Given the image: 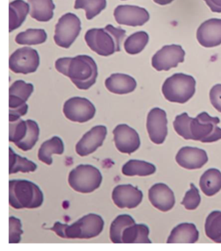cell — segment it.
Returning a JSON list of instances; mask_svg holds the SVG:
<instances>
[{
	"mask_svg": "<svg viewBox=\"0 0 221 251\" xmlns=\"http://www.w3.org/2000/svg\"><path fill=\"white\" fill-rule=\"evenodd\" d=\"M47 39L48 35L45 30L28 29L18 34L15 41L20 45H39L44 43Z\"/></svg>",
	"mask_w": 221,
	"mask_h": 251,
	"instance_id": "obj_32",
	"label": "cell"
},
{
	"mask_svg": "<svg viewBox=\"0 0 221 251\" xmlns=\"http://www.w3.org/2000/svg\"><path fill=\"white\" fill-rule=\"evenodd\" d=\"M22 222L20 219L11 216L9 218V244H19L23 234Z\"/></svg>",
	"mask_w": 221,
	"mask_h": 251,
	"instance_id": "obj_38",
	"label": "cell"
},
{
	"mask_svg": "<svg viewBox=\"0 0 221 251\" xmlns=\"http://www.w3.org/2000/svg\"><path fill=\"white\" fill-rule=\"evenodd\" d=\"M67 226V224H61V223L57 222L54 224L53 227L49 229L54 231L58 236L64 238V232H65Z\"/></svg>",
	"mask_w": 221,
	"mask_h": 251,
	"instance_id": "obj_41",
	"label": "cell"
},
{
	"mask_svg": "<svg viewBox=\"0 0 221 251\" xmlns=\"http://www.w3.org/2000/svg\"><path fill=\"white\" fill-rule=\"evenodd\" d=\"M220 122V118L212 117L206 112L196 118L184 112L176 116L173 126L176 133L185 140L212 143L221 139V128L218 126Z\"/></svg>",
	"mask_w": 221,
	"mask_h": 251,
	"instance_id": "obj_1",
	"label": "cell"
},
{
	"mask_svg": "<svg viewBox=\"0 0 221 251\" xmlns=\"http://www.w3.org/2000/svg\"><path fill=\"white\" fill-rule=\"evenodd\" d=\"M44 202V195L39 186L27 180H9V204L15 209H34Z\"/></svg>",
	"mask_w": 221,
	"mask_h": 251,
	"instance_id": "obj_4",
	"label": "cell"
},
{
	"mask_svg": "<svg viewBox=\"0 0 221 251\" xmlns=\"http://www.w3.org/2000/svg\"><path fill=\"white\" fill-rule=\"evenodd\" d=\"M196 39L201 46L214 48L221 44V19H212L203 22L198 28Z\"/></svg>",
	"mask_w": 221,
	"mask_h": 251,
	"instance_id": "obj_17",
	"label": "cell"
},
{
	"mask_svg": "<svg viewBox=\"0 0 221 251\" xmlns=\"http://www.w3.org/2000/svg\"><path fill=\"white\" fill-rule=\"evenodd\" d=\"M9 64L10 69L14 73L24 75L34 73L39 66V54L31 48H19L10 57Z\"/></svg>",
	"mask_w": 221,
	"mask_h": 251,
	"instance_id": "obj_9",
	"label": "cell"
},
{
	"mask_svg": "<svg viewBox=\"0 0 221 251\" xmlns=\"http://www.w3.org/2000/svg\"><path fill=\"white\" fill-rule=\"evenodd\" d=\"M176 161L181 167L188 170L202 168L208 161L206 152L202 149L186 146L181 148L176 156Z\"/></svg>",
	"mask_w": 221,
	"mask_h": 251,
	"instance_id": "obj_18",
	"label": "cell"
},
{
	"mask_svg": "<svg viewBox=\"0 0 221 251\" xmlns=\"http://www.w3.org/2000/svg\"><path fill=\"white\" fill-rule=\"evenodd\" d=\"M37 169V165L35 162L15 153L13 149L9 148V175L19 172H34Z\"/></svg>",
	"mask_w": 221,
	"mask_h": 251,
	"instance_id": "obj_30",
	"label": "cell"
},
{
	"mask_svg": "<svg viewBox=\"0 0 221 251\" xmlns=\"http://www.w3.org/2000/svg\"><path fill=\"white\" fill-rule=\"evenodd\" d=\"M191 188L186 192L184 200L181 204L184 206L187 210H196L199 206L201 198L197 188L192 183L190 184Z\"/></svg>",
	"mask_w": 221,
	"mask_h": 251,
	"instance_id": "obj_37",
	"label": "cell"
},
{
	"mask_svg": "<svg viewBox=\"0 0 221 251\" xmlns=\"http://www.w3.org/2000/svg\"><path fill=\"white\" fill-rule=\"evenodd\" d=\"M63 112L70 121L85 123L94 118L96 109L94 104L86 98L74 97L65 102Z\"/></svg>",
	"mask_w": 221,
	"mask_h": 251,
	"instance_id": "obj_10",
	"label": "cell"
},
{
	"mask_svg": "<svg viewBox=\"0 0 221 251\" xmlns=\"http://www.w3.org/2000/svg\"><path fill=\"white\" fill-rule=\"evenodd\" d=\"M29 13V4L24 0H15L9 3L10 33L22 25Z\"/></svg>",
	"mask_w": 221,
	"mask_h": 251,
	"instance_id": "obj_25",
	"label": "cell"
},
{
	"mask_svg": "<svg viewBox=\"0 0 221 251\" xmlns=\"http://www.w3.org/2000/svg\"><path fill=\"white\" fill-rule=\"evenodd\" d=\"M200 187L207 196H213L221 190V172L217 169L208 170L201 176Z\"/></svg>",
	"mask_w": 221,
	"mask_h": 251,
	"instance_id": "obj_27",
	"label": "cell"
},
{
	"mask_svg": "<svg viewBox=\"0 0 221 251\" xmlns=\"http://www.w3.org/2000/svg\"><path fill=\"white\" fill-rule=\"evenodd\" d=\"M122 1H124V0H122Z\"/></svg>",
	"mask_w": 221,
	"mask_h": 251,
	"instance_id": "obj_43",
	"label": "cell"
},
{
	"mask_svg": "<svg viewBox=\"0 0 221 251\" xmlns=\"http://www.w3.org/2000/svg\"><path fill=\"white\" fill-rule=\"evenodd\" d=\"M103 219L99 215L89 214L82 217L77 222L66 226L64 238L91 239L99 236L103 230Z\"/></svg>",
	"mask_w": 221,
	"mask_h": 251,
	"instance_id": "obj_7",
	"label": "cell"
},
{
	"mask_svg": "<svg viewBox=\"0 0 221 251\" xmlns=\"http://www.w3.org/2000/svg\"><path fill=\"white\" fill-rule=\"evenodd\" d=\"M205 232L210 240L221 244V211L211 212L206 220Z\"/></svg>",
	"mask_w": 221,
	"mask_h": 251,
	"instance_id": "obj_33",
	"label": "cell"
},
{
	"mask_svg": "<svg viewBox=\"0 0 221 251\" xmlns=\"http://www.w3.org/2000/svg\"><path fill=\"white\" fill-rule=\"evenodd\" d=\"M28 129L25 138L15 145L24 151H28L33 148L39 138L40 128L35 121L32 120H26Z\"/></svg>",
	"mask_w": 221,
	"mask_h": 251,
	"instance_id": "obj_35",
	"label": "cell"
},
{
	"mask_svg": "<svg viewBox=\"0 0 221 251\" xmlns=\"http://www.w3.org/2000/svg\"><path fill=\"white\" fill-rule=\"evenodd\" d=\"M148 199L152 205L162 212L172 210L175 204L173 192L168 185L157 183L148 190Z\"/></svg>",
	"mask_w": 221,
	"mask_h": 251,
	"instance_id": "obj_19",
	"label": "cell"
},
{
	"mask_svg": "<svg viewBox=\"0 0 221 251\" xmlns=\"http://www.w3.org/2000/svg\"><path fill=\"white\" fill-rule=\"evenodd\" d=\"M27 129V122L23 120L9 122V141L15 144L19 143L25 138Z\"/></svg>",
	"mask_w": 221,
	"mask_h": 251,
	"instance_id": "obj_36",
	"label": "cell"
},
{
	"mask_svg": "<svg viewBox=\"0 0 221 251\" xmlns=\"http://www.w3.org/2000/svg\"><path fill=\"white\" fill-rule=\"evenodd\" d=\"M153 1L155 2L156 3L158 4V5H166L172 3L174 0H153Z\"/></svg>",
	"mask_w": 221,
	"mask_h": 251,
	"instance_id": "obj_42",
	"label": "cell"
},
{
	"mask_svg": "<svg viewBox=\"0 0 221 251\" xmlns=\"http://www.w3.org/2000/svg\"><path fill=\"white\" fill-rule=\"evenodd\" d=\"M196 86V81L192 76L174 74L165 81L162 93L169 101L184 104L194 96Z\"/></svg>",
	"mask_w": 221,
	"mask_h": 251,
	"instance_id": "obj_5",
	"label": "cell"
},
{
	"mask_svg": "<svg viewBox=\"0 0 221 251\" xmlns=\"http://www.w3.org/2000/svg\"><path fill=\"white\" fill-rule=\"evenodd\" d=\"M101 173L95 166L80 164L70 173L68 182L76 192L89 194L99 188L101 184Z\"/></svg>",
	"mask_w": 221,
	"mask_h": 251,
	"instance_id": "obj_6",
	"label": "cell"
},
{
	"mask_svg": "<svg viewBox=\"0 0 221 251\" xmlns=\"http://www.w3.org/2000/svg\"><path fill=\"white\" fill-rule=\"evenodd\" d=\"M106 7V0H75V9H84L87 20H92L99 15Z\"/></svg>",
	"mask_w": 221,
	"mask_h": 251,
	"instance_id": "obj_34",
	"label": "cell"
},
{
	"mask_svg": "<svg viewBox=\"0 0 221 251\" xmlns=\"http://www.w3.org/2000/svg\"><path fill=\"white\" fill-rule=\"evenodd\" d=\"M34 91L33 84L23 80L16 81L9 88V109H16L27 105L26 103Z\"/></svg>",
	"mask_w": 221,
	"mask_h": 251,
	"instance_id": "obj_20",
	"label": "cell"
},
{
	"mask_svg": "<svg viewBox=\"0 0 221 251\" xmlns=\"http://www.w3.org/2000/svg\"><path fill=\"white\" fill-rule=\"evenodd\" d=\"M104 84L108 91L120 95L131 93L137 86L134 78L123 74H112L106 79Z\"/></svg>",
	"mask_w": 221,
	"mask_h": 251,
	"instance_id": "obj_21",
	"label": "cell"
},
{
	"mask_svg": "<svg viewBox=\"0 0 221 251\" xmlns=\"http://www.w3.org/2000/svg\"><path fill=\"white\" fill-rule=\"evenodd\" d=\"M114 18L120 25L132 26L144 25L150 19L148 12L144 8L135 5H119L114 10Z\"/></svg>",
	"mask_w": 221,
	"mask_h": 251,
	"instance_id": "obj_13",
	"label": "cell"
},
{
	"mask_svg": "<svg viewBox=\"0 0 221 251\" xmlns=\"http://www.w3.org/2000/svg\"><path fill=\"white\" fill-rule=\"evenodd\" d=\"M30 6V16L36 21L47 22L53 17V10L55 9L53 0H27Z\"/></svg>",
	"mask_w": 221,
	"mask_h": 251,
	"instance_id": "obj_23",
	"label": "cell"
},
{
	"mask_svg": "<svg viewBox=\"0 0 221 251\" xmlns=\"http://www.w3.org/2000/svg\"><path fill=\"white\" fill-rule=\"evenodd\" d=\"M149 228L145 224H134L128 226L122 235L123 244H151L148 238Z\"/></svg>",
	"mask_w": 221,
	"mask_h": 251,
	"instance_id": "obj_24",
	"label": "cell"
},
{
	"mask_svg": "<svg viewBox=\"0 0 221 251\" xmlns=\"http://www.w3.org/2000/svg\"><path fill=\"white\" fill-rule=\"evenodd\" d=\"M113 134L116 148L122 153L132 154L139 149V134L126 124L118 125L114 128Z\"/></svg>",
	"mask_w": 221,
	"mask_h": 251,
	"instance_id": "obj_14",
	"label": "cell"
},
{
	"mask_svg": "<svg viewBox=\"0 0 221 251\" xmlns=\"http://www.w3.org/2000/svg\"><path fill=\"white\" fill-rule=\"evenodd\" d=\"M156 168L154 164L139 160H130L122 168L123 174L126 176H146L154 174Z\"/></svg>",
	"mask_w": 221,
	"mask_h": 251,
	"instance_id": "obj_28",
	"label": "cell"
},
{
	"mask_svg": "<svg viewBox=\"0 0 221 251\" xmlns=\"http://www.w3.org/2000/svg\"><path fill=\"white\" fill-rule=\"evenodd\" d=\"M211 11L214 13H221V0H204Z\"/></svg>",
	"mask_w": 221,
	"mask_h": 251,
	"instance_id": "obj_40",
	"label": "cell"
},
{
	"mask_svg": "<svg viewBox=\"0 0 221 251\" xmlns=\"http://www.w3.org/2000/svg\"><path fill=\"white\" fill-rule=\"evenodd\" d=\"M211 103L218 111L221 112V84L213 86L210 92Z\"/></svg>",
	"mask_w": 221,
	"mask_h": 251,
	"instance_id": "obj_39",
	"label": "cell"
},
{
	"mask_svg": "<svg viewBox=\"0 0 221 251\" xmlns=\"http://www.w3.org/2000/svg\"><path fill=\"white\" fill-rule=\"evenodd\" d=\"M81 31V22L75 14L68 13L60 18L55 26L54 41L60 47L68 49Z\"/></svg>",
	"mask_w": 221,
	"mask_h": 251,
	"instance_id": "obj_8",
	"label": "cell"
},
{
	"mask_svg": "<svg viewBox=\"0 0 221 251\" xmlns=\"http://www.w3.org/2000/svg\"><path fill=\"white\" fill-rule=\"evenodd\" d=\"M135 224V221L130 215H120L113 221L110 226V240L114 244H123L122 235L123 231L128 226Z\"/></svg>",
	"mask_w": 221,
	"mask_h": 251,
	"instance_id": "obj_29",
	"label": "cell"
},
{
	"mask_svg": "<svg viewBox=\"0 0 221 251\" xmlns=\"http://www.w3.org/2000/svg\"><path fill=\"white\" fill-rule=\"evenodd\" d=\"M148 41L149 37L146 32H136L129 36L124 41V50L130 55H137L144 50Z\"/></svg>",
	"mask_w": 221,
	"mask_h": 251,
	"instance_id": "obj_31",
	"label": "cell"
},
{
	"mask_svg": "<svg viewBox=\"0 0 221 251\" xmlns=\"http://www.w3.org/2000/svg\"><path fill=\"white\" fill-rule=\"evenodd\" d=\"M107 134V128L104 126H94L86 132L76 145L75 150L80 156L93 153L102 145Z\"/></svg>",
	"mask_w": 221,
	"mask_h": 251,
	"instance_id": "obj_15",
	"label": "cell"
},
{
	"mask_svg": "<svg viewBox=\"0 0 221 251\" xmlns=\"http://www.w3.org/2000/svg\"><path fill=\"white\" fill-rule=\"evenodd\" d=\"M143 193L131 184H122L114 188L112 198L118 208L132 209L137 207L142 202Z\"/></svg>",
	"mask_w": 221,
	"mask_h": 251,
	"instance_id": "obj_16",
	"label": "cell"
},
{
	"mask_svg": "<svg viewBox=\"0 0 221 251\" xmlns=\"http://www.w3.org/2000/svg\"><path fill=\"white\" fill-rule=\"evenodd\" d=\"M55 66L58 72L69 77L80 90L89 89L97 80V64L90 56L60 58L56 61Z\"/></svg>",
	"mask_w": 221,
	"mask_h": 251,
	"instance_id": "obj_2",
	"label": "cell"
},
{
	"mask_svg": "<svg viewBox=\"0 0 221 251\" xmlns=\"http://www.w3.org/2000/svg\"><path fill=\"white\" fill-rule=\"evenodd\" d=\"M125 35V30L109 24L104 28L88 30L84 39L92 51L99 55L108 57L121 51V44Z\"/></svg>",
	"mask_w": 221,
	"mask_h": 251,
	"instance_id": "obj_3",
	"label": "cell"
},
{
	"mask_svg": "<svg viewBox=\"0 0 221 251\" xmlns=\"http://www.w3.org/2000/svg\"><path fill=\"white\" fill-rule=\"evenodd\" d=\"M64 151L63 141L59 136H55L42 144L39 150L38 157L40 161L47 165H51L53 163L52 154H62Z\"/></svg>",
	"mask_w": 221,
	"mask_h": 251,
	"instance_id": "obj_26",
	"label": "cell"
},
{
	"mask_svg": "<svg viewBox=\"0 0 221 251\" xmlns=\"http://www.w3.org/2000/svg\"><path fill=\"white\" fill-rule=\"evenodd\" d=\"M147 129L150 140L156 144L164 143L168 136V119L165 110L154 108L148 112Z\"/></svg>",
	"mask_w": 221,
	"mask_h": 251,
	"instance_id": "obj_12",
	"label": "cell"
},
{
	"mask_svg": "<svg viewBox=\"0 0 221 251\" xmlns=\"http://www.w3.org/2000/svg\"><path fill=\"white\" fill-rule=\"evenodd\" d=\"M199 238V232L193 224H181L171 232L168 244H195Z\"/></svg>",
	"mask_w": 221,
	"mask_h": 251,
	"instance_id": "obj_22",
	"label": "cell"
},
{
	"mask_svg": "<svg viewBox=\"0 0 221 251\" xmlns=\"http://www.w3.org/2000/svg\"><path fill=\"white\" fill-rule=\"evenodd\" d=\"M185 55L186 53L180 45L165 46L152 57V67L157 71H168L171 68L177 67L178 64L183 63Z\"/></svg>",
	"mask_w": 221,
	"mask_h": 251,
	"instance_id": "obj_11",
	"label": "cell"
}]
</instances>
